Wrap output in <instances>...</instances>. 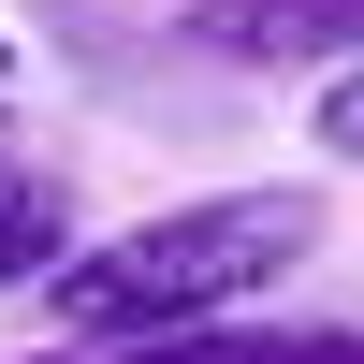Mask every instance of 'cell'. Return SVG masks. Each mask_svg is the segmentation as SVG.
Listing matches in <instances>:
<instances>
[{
    "label": "cell",
    "mask_w": 364,
    "mask_h": 364,
    "mask_svg": "<svg viewBox=\"0 0 364 364\" xmlns=\"http://www.w3.org/2000/svg\"><path fill=\"white\" fill-rule=\"evenodd\" d=\"M29 364H73V350H29Z\"/></svg>",
    "instance_id": "52a82bcc"
},
{
    "label": "cell",
    "mask_w": 364,
    "mask_h": 364,
    "mask_svg": "<svg viewBox=\"0 0 364 364\" xmlns=\"http://www.w3.org/2000/svg\"><path fill=\"white\" fill-rule=\"evenodd\" d=\"M0 87H15V44H0Z\"/></svg>",
    "instance_id": "8992f818"
},
{
    "label": "cell",
    "mask_w": 364,
    "mask_h": 364,
    "mask_svg": "<svg viewBox=\"0 0 364 364\" xmlns=\"http://www.w3.org/2000/svg\"><path fill=\"white\" fill-rule=\"evenodd\" d=\"M306 132H321V161L364 175V58H350V73H321V117H306Z\"/></svg>",
    "instance_id": "5b68a950"
},
{
    "label": "cell",
    "mask_w": 364,
    "mask_h": 364,
    "mask_svg": "<svg viewBox=\"0 0 364 364\" xmlns=\"http://www.w3.org/2000/svg\"><path fill=\"white\" fill-rule=\"evenodd\" d=\"M204 58H248V73H350L364 58V0H190Z\"/></svg>",
    "instance_id": "7a4b0ae2"
},
{
    "label": "cell",
    "mask_w": 364,
    "mask_h": 364,
    "mask_svg": "<svg viewBox=\"0 0 364 364\" xmlns=\"http://www.w3.org/2000/svg\"><path fill=\"white\" fill-rule=\"evenodd\" d=\"M58 262H73V190L0 146V291H44Z\"/></svg>",
    "instance_id": "277c9868"
},
{
    "label": "cell",
    "mask_w": 364,
    "mask_h": 364,
    "mask_svg": "<svg viewBox=\"0 0 364 364\" xmlns=\"http://www.w3.org/2000/svg\"><path fill=\"white\" fill-rule=\"evenodd\" d=\"M102 364H364V336L350 321H204V336H146Z\"/></svg>",
    "instance_id": "3957f363"
},
{
    "label": "cell",
    "mask_w": 364,
    "mask_h": 364,
    "mask_svg": "<svg viewBox=\"0 0 364 364\" xmlns=\"http://www.w3.org/2000/svg\"><path fill=\"white\" fill-rule=\"evenodd\" d=\"M306 248H321V190H204V204H161L132 233H87L44 277V306L73 350H146V336L248 321Z\"/></svg>",
    "instance_id": "6da1fadb"
}]
</instances>
